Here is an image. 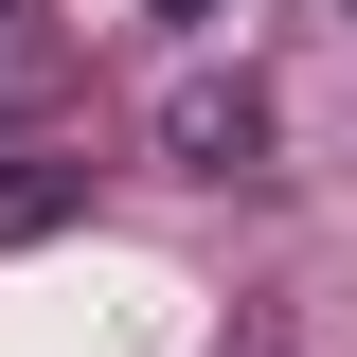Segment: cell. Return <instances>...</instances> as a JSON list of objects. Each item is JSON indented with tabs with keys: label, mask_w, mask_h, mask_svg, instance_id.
Instances as JSON below:
<instances>
[{
	"label": "cell",
	"mask_w": 357,
	"mask_h": 357,
	"mask_svg": "<svg viewBox=\"0 0 357 357\" xmlns=\"http://www.w3.org/2000/svg\"><path fill=\"white\" fill-rule=\"evenodd\" d=\"M161 18H232V0H161Z\"/></svg>",
	"instance_id": "cell-3"
},
{
	"label": "cell",
	"mask_w": 357,
	"mask_h": 357,
	"mask_svg": "<svg viewBox=\"0 0 357 357\" xmlns=\"http://www.w3.org/2000/svg\"><path fill=\"white\" fill-rule=\"evenodd\" d=\"M161 161H197V178H250V161H268V89H250V72H197V89L161 107Z\"/></svg>",
	"instance_id": "cell-1"
},
{
	"label": "cell",
	"mask_w": 357,
	"mask_h": 357,
	"mask_svg": "<svg viewBox=\"0 0 357 357\" xmlns=\"http://www.w3.org/2000/svg\"><path fill=\"white\" fill-rule=\"evenodd\" d=\"M72 215H89V161H0V250H36Z\"/></svg>",
	"instance_id": "cell-2"
},
{
	"label": "cell",
	"mask_w": 357,
	"mask_h": 357,
	"mask_svg": "<svg viewBox=\"0 0 357 357\" xmlns=\"http://www.w3.org/2000/svg\"><path fill=\"white\" fill-rule=\"evenodd\" d=\"M0 18H18V0H0Z\"/></svg>",
	"instance_id": "cell-4"
}]
</instances>
